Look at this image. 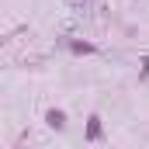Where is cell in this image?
<instances>
[{
	"label": "cell",
	"mask_w": 149,
	"mask_h": 149,
	"mask_svg": "<svg viewBox=\"0 0 149 149\" xmlns=\"http://www.w3.org/2000/svg\"><path fill=\"white\" fill-rule=\"evenodd\" d=\"M87 139H90V142L101 139V118H97V114H90V121H87Z\"/></svg>",
	"instance_id": "cell-1"
},
{
	"label": "cell",
	"mask_w": 149,
	"mask_h": 149,
	"mask_svg": "<svg viewBox=\"0 0 149 149\" xmlns=\"http://www.w3.org/2000/svg\"><path fill=\"white\" fill-rule=\"evenodd\" d=\"M45 121H49V125H52V128H63V125H66V114L59 111V108H52V111L45 114Z\"/></svg>",
	"instance_id": "cell-2"
},
{
	"label": "cell",
	"mask_w": 149,
	"mask_h": 149,
	"mask_svg": "<svg viewBox=\"0 0 149 149\" xmlns=\"http://www.w3.org/2000/svg\"><path fill=\"white\" fill-rule=\"evenodd\" d=\"M70 49L80 52V56H90V52H94V45H90V42H70Z\"/></svg>",
	"instance_id": "cell-3"
}]
</instances>
